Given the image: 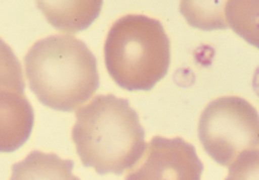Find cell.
<instances>
[{
	"instance_id": "7c38bea8",
	"label": "cell",
	"mask_w": 259,
	"mask_h": 180,
	"mask_svg": "<svg viewBox=\"0 0 259 180\" xmlns=\"http://www.w3.org/2000/svg\"><path fill=\"white\" fill-rule=\"evenodd\" d=\"M225 180H259V147L242 152L231 163Z\"/></svg>"
},
{
	"instance_id": "3957f363",
	"label": "cell",
	"mask_w": 259,
	"mask_h": 180,
	"mask_svg": "<svg viewBox=\"0 0 259 180\" xmlns=\"http://www.w3.org/2000/svg\"><path fill=\"white\" fill-rule=\"evenodd\" d=\"M104 56L108 73L120 88L145 92L167 73L170 41L158 20L126 15L112 25Z\"/></svg>"
},
{
	"instance_id": "8992f818",
	"label": "cell",
	"mask_w": 259,
	"mask_h": 180,
	"mask_svg": "<svg viewBox=\"0 0 259 180\" xmlns=\"http://www.w3.org/2000/svg\"><path fill=\"white\" fill-rule=\"evenodd\" d=\"M35 114L25 94L0 90V152L22 147L32 133Z\"/></svg>"
},
{
	"instance_id": "7a4b0ae2",
	"label": "cell",
	"mask_w": 259,
	"mask_h": 180,
	"mask_svg": "<svg viewBox=\"0 0 259 180\" xmlns=\"http://www.w3.org/2000/svg\"><path fill=\"white\" fill-rule=\"evenodd\" d=\"M24 65L33 94L57 111L77 110L99 88L96 57L85 42L73 36L39 40L29 48Z\"/></svg>"
},
{
	"instance_id": "6da1fadb",
	"label": "cell",
	"mask_w": 259,
	"mask_h": 180,
	"mask_svg": "<svg viewBox=\"0 0 259 180\" xmlns=\"http://www.w3.org/2000/svg\"><path fill=\"white\" fill-rule=\"evenodd\" d=\"M72 139L82 164L100 175L133 168L148 147L139 114L112 94L97 95L76 110Z\"/></svg>"
},
{
	"instance_id": "5b68a950",
	"label": "cell",
	"mask_w": 259,
	"mask_h": 180,
	"mask_svg": "<svg viewBox=\"0 0 259 180\" xmlns=\"http://www.w3.org/2000/svg\"><path fill=\"white\" fill-rule=\"evenodd\" d=\"M144 155L125 180H201L202 162L195 148L181 138L154 137Z\"/></svg>"
},
{
	"instance_id": "52a82bcc",
	"label": "cell",
	"mask_w": 259,
	"mask_h": 180,
	"mask_svg": "<svg viewBox=\"0 0 259 180\" xmlns=\"http://www.w3.org/2000/svg\"><path fill=\"white\" fill-rule=\"evenodd\" d=\"M73 162L55 154L32 151L12 166L10 180H80L72 172Z\"/></svg>"
},
{
	"instance_id": "9c48e42d",
	"label": "cell",
	"mask_w": 259,
	"mask_h": 180,
	"mask_svg": "<svg viewBox=\"0 0 259 180\" xmlns=\"http://www.w3.org/2000/svg\"><path fill=\"white\" fill-rule=\"evenodd\" d=\"M225 18L235 33L259 48V2H227Z\"/></svg>"
},
{
	"instance_id": "8fae6325",
	"label": "cell",
	"mask_w": 259,
	"mask_h": 180,
	"mask_svg": "<svg viewBox=\"0 0 259 180\" xmlns=\"http://www.w3.org/2000/svg\"><path fill=\"white\" fill-rule=\"evenodd\" d=\"M24 76L18 57L8 44L0 39V90L24 94Z\"/></svg>"
},
{
	"instance_id": "277c9868",
	"label": "cell",
	"mask_w": 259,
	"mask_h": 180,
	"mask_svg": "<svg viewBox=\"0 0 259 180\" xmlns=\"http://www.w3.org/2000/svg\"><path fill=\"white\" fill-rule=\"evenodd\" d=\"M198 137L210 158L230 167L242 152L259 147V114L246 99L221 97L201 114Z\"/></svg>"
},
{
	"instance_id": "ba28073f",
	"label": "cell",
	"mask_w": 259,
	"mask_h": 180,
	"mask_svg": "<svg viewBox=\"0 0 259 180\" xmlns=\"http://www.w3.org/2000/svg\"><path fill=\"white\" fill-rule=\"evenodd\" d=\"M39 8L55 28L77 32L87 28L100 14L101 2H39Z\"/></svg>"
},
{
	"instance_id": "30bf717a",
	"label": "cell",
	"mask_w": 259,
	"mask_h": 180,
	"mask_svg": "<svg viewBox=\"0 0 259 180\" xmlns=\"http://www.w3.org/2000/svg\"><path fill=\"white\" fill-rule=\"evenodd\" d=\"M220 3H197V2H185L181 3V12L186 20L192 25L201 29L227 28L225 14L214 15V11L224 10L225 7H218ZM226 4V3H225Z\"/></svg>"
}]
</instances>
